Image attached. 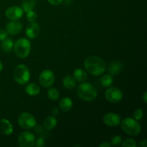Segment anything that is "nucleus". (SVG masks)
Here are the masks:
<instances>
[{"label": "nucleus", "instance_id": "393cba45", "mask_svg": "<svg viewBox=\"0 0 147 147\" xmlns=\"http://www.w3.org/2000/svg\"><path fill=\"white\" fill-rule=\"evenodd\" d=\"M121 146L123 147H136L137 144L134 139L129 138V139H125L124 142H122Z\"/></svg>", "mask_w": 147, "mask_h": 147}, {"label": "nucleus", "instance_id": "9d476101", "mask_svg": "<svg viewBox=\"0 0 147 147\" xmlns=\"http://www.w3.org/2000/svg\"><path fill=\"white\" fill-rule=\"evenodd\" d=\"M24 11L22 9L17 6L10 7L6 10L5 15L10 20H18L23 16Z\"/></svg>", "mask_w": 147, "mask_h": 147}, {"label": "nucleus", "instance_id": "a211bd4d", "mask_svg": "<svg viewBox=\"0 0 147 147\" xmlns=\"http://www.w3.org/2000/svg\"><path fill=\"white\" fill-rule=\"evenodd\" d=\"M25 92L30 96H35L40 92V88L37 83H32L27 85L25 88Z\"/></svg>", "mask_w": 147, "mask_h": 147}, {"label": "nucleus", "instance_id": "4468645a", "mask_svg": "<svg viewBox=\"0 0 147 147\" xmlns=\"http://www.w3.org/2000/svg\"><path fill=\"white\" fill-rule=\"evenodd\" d=\"M0 130L4 135H11L13 133V126L11 122L6 119H2L0 121Z\"/></svg>", "mask_w": 147, "mask_h": 147}, {"label": "nucleus", "instance_id": "ddd939ff", "mask_svg": "<svg viewBox=\"0 0 147 147\" xmlns=\"http://www.w3.org/2000/svg\"><path fill=\"white\" fill-rule=\"evenodd\" d=\"M25 34L27 37L30 39H35L40 34V26L37 23L30 22L27 26L25 30Z\"/></svg>", "mask_w": 147, "mask_h": 147}, {"label": "nucleus", "instance_id": "f3484780", "mask_svg": "<svg viewBox=\"0 0 147 147\" xmlns=\"http://www.w3.org/2000/svg\"><path fill=\"white\" fill-rule=\"evenodd\" d=\"M73 77L78 82H85L88 80L87 73L82 68L76 69L73 72Z\"/></svg>", "mask_w": 147, "mask_h": 147}, {"label": "nucleus", "instance_id": "bb28decb", "mask_svg": "<svg viewBox=\"0 0 147 147\" xmlns=\"http://www.w3.org/2000/svg\"><path fill=\"white\" fill-rule=\"evenodd\" d=\"M122 142H123V139H122L121 136H119V135H116L115 136H113L111 139V145L115 146H120Z\"/></svg>", "mask_w": 147, "mask_h": 147}, {"label": "nucleus", "instance_id": "c9c22d12", "mask_svg": "<svg viewBox=\"0 0 147 147\" xmlns=\"http://www.w3.org/2000/svg\"><path fill=\"white\" fill-rule=\"evenodd\" d=\"M2 70H3V64L1 63V62L0 61V73L2 71Z\"/></svg>", "mask_w": 147, "mask_h": 147}, {"label": "nucleus", "instance_id": "cd10ccee", "mask_svg": "<svg viewBox=\"0 0 147 147\" xmlns=\"http://www.w3.org/2000/svg\"><path fill=\"white\" fill-rule=\"evenodd\" d=\"M143 115H144V111L142 109H136V111H134V112L133 113L134 119H136V121L142 120V118H143Z\"/></svg>", "mask_w": 147, "mask_h": 147}, {"label": "nucleus", "instance_id": "c756f323", "mask_svg": "<svg viewBox=\"0 0 147 147\" xmlns=\"http://www.w3.org/2000/svg\"><path fill=\"white\" fill-rule=\"evenodd\" d=\"M8 36V33L6 30H0V41H3L5 40Z\"/></svg>", "mask_w": 147, "mask_h": 147}, {"label": "nucleus", "instance_id": "f257e3e1", "mask_svg": "<svg viewBox=\"0 0 147 147\" xmlns=\"http://www.w3.org/2000/svg\"><path fill=\"white\" fill-rule=\"evenodd\" d=\"M84 67L90 74L99 76L103 74L106 69L104 60L97 56H90L86 59Z\"/></svg>", "mask_w": 147, "mask_h": 147}, {"label": "nucleus", "instance_id": "0eeeda50", "mask_svg": "<svg viewBox=\"0 0 147 147\" xmlns=\"http://www.w3.org/2000/svg\"><path fill=\"white\" fill-rule=\"evenodd\" d=\"M35 136L32 132L24 131L18 136V145L21 147H32L34 146Z\"/></svg>", "mask_w": 147, "mask_h": 147}, {"label": "nucleus", "instance_id": "412c9836", "mask_svg": "<svg viewBox=\"0 0 147 147\" xmlns=\"http://www.w3.org/2000/svg\"><path fill=\"white\" fill-rule=\"evenodd\" d=\"M36 4V0H24L22 4V9L24 12H28L34 8Z\"/></svg>", "mask_w": 147, "mask_h": 147}, {"label": "nucleus", "instance_id": "f03ea898", "mask_svg": "<svg viewBox=\"0 0 147 147\" xmlns=\"http://www.w3.org/2000/svg\"><path fill=\"white\" fill-rule=\"evenodd\" d=\"M76 93L81 100L86 102L93 101L98 96L96 88L91 83L86 81L79 85L76 90Z\"/></svg>", "mask_w": 147, "mask_h": 147}, {"label": "nucleus", "instance_id": "1a4fd4ad", "mask_svg": "<svg viewBox=\"0 0 147 147\" xmlns=\"http://www.w3.org/2000/svg\"><path fill=\"white\" fill-rule=\"evenodd\" d=\"M55 76L54 73L50 70H44L40 75L39 81L42 86L45 88H50L54 83Z\"/></svg>", "mask_w": 147, "mask_h": 147}, {"label": "nucleus", "instance_id": "7c9ffc66", "mask_svg": "<svg viewBox=\"0 0 147 147\" xmlns=\"http://www.w3.org/2000/svg\"><path fill=\"white\" fill-rule=\"evenodd\" d=\"M48 2L50 3L51 5L53 6H57L60 5L62 2L63 1V0H47Z\"/></svg>", "mask_w": 147, "mask_h": 147}, {"label": "nucleus", "instance_id": "20e7f679", "mask_svg": "<svg viewBox=\"0 0 147 147\" xmlns=\"http://www.w3.org/2000/svg\"><path fill=\"white\" fill-rule=\"evenodd\" d=\"M13 48L17 57L20 58H26L28 57L31 51V43L28 39L22 37L14 43Z\"/></svg>", "mask_w": 147, "mask_h": 147}, {"label": "nucleus", "instance_id": "a878e982", "mask_svg": "<svg viewBox=\"0 0 147 147\" xmlns=\"http://www.w3.org/2000/svg\"><path fill=\"white\" fill-rule=\"evenodd\" d=\"M37 14L35 11L32 10V11L27 12V20L28 22H35L36 20H37Z\"/></svg>", "mask_w": 147, "mask_h": 147}, {"label": "nucleus", "instance_id": "72a5a7b5", "mask_svg": "<svg viewBox=\"0 0 147 147\" xmlns=\"http://www.w3.org/2000/svg\"><path fill=\"white\" fill-rule=\"evenodd\" d=\"M139 146H142V147H146L147 146V141L146 140H144L142 142H140V144H139Z\"/></svg>", "mask_w": 147, "mask_h": 147}, {"label": "nucleus", "instance_id": "6e6552de", "mask_svg": "<svg viewBox=\"0 0 147 147\" xmlns=\"http://www.w3.org/2000/svg\"><path fill=\"white\" fill-rule=\"evenodd\" d=\"M105 98L110 103H117L123 98V93L116 87H111L105 92Z\"/></svg>", "mask_w": 147, "mask_h": 147}, {"label": "nucleus", "instance_id": "9b49d317", "mask_svg": "<svg viewBox=\"0 0 147 147\" xmlns=\"http://www.w3.org/2000/svg\"><path fill=\"white\" fill-rule=\"evenodd\" d=\"M103 122L110 127H116L120 124L121 121V116L116 113H109L103 116Z\"/></svg>", "mask_w": 147, "mask_h": 147}, {"label": "nucleus", "instance_id": "473e14b6", "mask_svg": "<svg viewBox=\"0 0 147 147\" xmlns=\"http://www.w3.org/2000/svg\"><path fill=\"white\" fill-rule=\"evenodd\" d=\"M52 114H53V116H57V115L59 114L58 109H57V108H54V109L52 110Z\"/></svg>", "mask_w": 147, "mask_h": 147}, {"label": "nucleus", "instance_id": "f704fd0d", "mask_svg": "<svg viewBox=\"0 0 147 147\" xmlns=\"http://www.w3.org/2000/svg\"><path fill=\"white\" fill-rule=\"evenodd\" d=\"M146 97H147V92H144V93L143 95V100H144V102L145 103H147V99H146Z\"/></svg>", "mask_w": 147, "mask_h": 147}, {"label": "nucleus", "instance_id": "5701e85b", "mask_svg": "<svg viewBox=\"0 0 147 147\" xmlns=\"http://www.w3.org/2000/svg\"><path fill=\"white\" fill-rule=\"evenodd\" d=\"M100 83L103 87L109 88L111 86V85L113 83V79L111 75L106 74L103 76L100 79Z\"/></svg>", "mask_w": 147, "mask_h": 147}, {"label": "nucleus", "instance_id": "aec40b11", "mask_svg": "<svg viewBox=\"0 0 147 147\" xmlns=\"http://www.w3.org/2000/svg\"><path fill=\"white\" fill-rule=\"evenodd\" d=\"M122 67H123V65L120 62H113L109 65V72L111 76H115L120 73L121 70H122Z\"/></svg>", "mask_w": 147, "mask_h": 147}, {"label": "nucleus", "instance_id": "6ab92c4d", "mask_svg": "<svg viewBox=\"0 0 147 147\" xmlns=\"http://www.w3.org/2000/svg\"><path fill=\"white\" fill-rule=\"evenodd\" d=\"M76 80L74 78V77L72 76H67L64 78L63 79V86L65 88L69 89H73L76 86Z\"/></svg>", "mask_w": 147, "mask_h": 147}, {"label": "nucleus", "instance_id": "dca6fc26", "mask_svg": "<svg viewBox=\"0 0 147 147\" xmlns=\"http://www.w3.org/2000/svg\"><path fill=\"white\" fill-rule=\"evenodd\" d=\"M59 107L63 111H69L73 107V101L68 97H65L60 100L59 102Z\"/></svg>", "mask_w": 147, "mask_h": 147}, {"label": "nucleus", "instance_id": "f8f14e48", "mask_svg": "<svg viewBox=\"0 0 147 147\" xmlns=\"http://www.w3.org/2000/svg\"><path fill=\"white\" fill-rule=\"evenodd\" d=\"M22 30V24L17 20H11L6 25V31L11 35H15L20 33Z\"/></svg>", "mask_w": 147, "mask_h": 147}, {"label": "nucleus", "instance_id": "4be33fe9", "mask_svg": "<svg viewBox=\"0 0 147 147\" xmlns=\"http://www.w3.org/2000/svg\"><path fill=\"white\" fill-rule=\"evenodd\" d=\"M1 49L4 50L6 53H9V52L11 51V50L14 47V42L12 41V40L10 38H6L5 40H4L3 41H1Z\"/></svg>", "mask_w": 147, "mask_h": 147}, {"label": "nucleus", "instance_id": "39448f33", "mask_svg": "<svg viewBox=\"0 0 147 147\" xmlns=\"http://www.w3.org/2000/svg\"><path fill=\"white\" fill-rule=\"evenodd\" d=\"M30 78V72L26 65L20 64L14 68V79L18 84L24 85Z\"/></svg>", "mask_w": 147, "mask_h": 147}, {"label": "nucleus", "instance_id": "7ed1b4c3", "mask_svg": "<svg viewBox=\"0 0 147 147\" xmlns=\"http://www.w3.org/2000/svg\"><path fill=\"white\" fill-rule=\"evenodd\" d=\"M121 129L126 134L131 136H136L142 131L140 123L133 118L127 117L121 121Z\"/></svg>", "mask_w": 147, "mask_h": 147}, {"label": "nucleus", "instance_id": "2eb2a0df", "mask_svg": "<svg viewBox=\"0 0 147 147\" xmlns=\"http://www.w3.org/2000/svg\"><path fill=\"white\" fill-rule=\"evenodd\" d=\"M57 121L54 116H47L43 121V126L48 131L53 130L57 126Z\"/></svg>", "mask_w": 147, "mask_h": 147}, {"label": "nucleus", "instance_id": "423d86ee", "mask_svg": "<svg viewBox=\"0 0 147 147\" xmlns=\"http://www.w3.org/2000/svg\"><path fill=\"white\" fill-rule=\"evenodd\" d=\"M18 123L24 130H30L37 124V121L32 114L28 112H23L19 116Z\"/></svg>", "mask_w": 147, "mask_h": 147}, {"label": "nucleus", "instance_id": "2f4dec72", "mask_svg": "<svg viewBox=\"0 0 147 147\" xmlns=\"http://www.w3.org/2000/svg\"><path fill=\"white\" fill-rule=\"evenodd\" d=\"M111 144L109 143V142H103L102 144H99V147H110L111 146Z\"/></svg>", "mask_w": 147, "mask_h": 147}, {"label": "nucleus", "instance_id": "c85d7f7f", "mask_svg": "<svg viewBox=\"0 0 147 147\" xmlns=\"http://www.w3.org/2000/svg\"><path fill=\"white\" fill-rule=\"evenodd\" d=\"M34 146L37 147H42L45 146V140L42 137H40L35 140L34 142Z\"/></svg>", "mask_w": 147, "mask_h": 147}, {"label": "nucleus", "instance_id": "b1692460", "mask_svg": "<svg viewBox=\"0 0 147 147\" xmlns=\"http://www.w3.org/2000/svg\"><path fill=\"white\" fill-rule=\"evenodd\" d=\"M47 96L50 100L55 101V100H58V98H60V93L55 88H50L47 90Z\"/></svg>", "mask_w": 147, "mask_h": 147}]
</instances>
